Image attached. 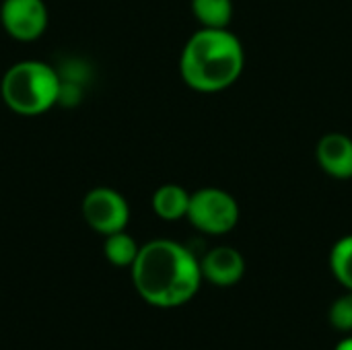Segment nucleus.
Wrapping results in <instances>:
<instances>
[{
	"label": "nucleus",
	"mask_w": 352,
	"mask_h": 350,
	"mask_svg": "<svg viewBox=\"0 0 352 350\" xmlns=\"http://www.w3.org/2000/svg\"><path fill=\"white\" fill-rule=\"evenodd\" d=\"M130 274L140 299L159 309L186 305L204 281L200 258L173 239H153L140 245Z\"/></svg>",
	"instance_id": "obj_1"
},
{
	"label": "nucleus",
	"mask_w": 352,
	"mask_h": 350,
	"mask_svg": "<svg viewBox=\"0 0 352 350\" xmlns=\"http://www.w3.org/2000/svg\"><path fill=\"white\" fill-rule=\"evenodd\" d=\"M245 66V52L229 29L200 27L184 45L179 74L198 93H219L237 83Z\"/></svg>",
	"instance_id": "obj_2"
},
{
	"label": "nucleus",
	"mask_w": 352,
	"mask_h": 350,
	"mask_svg": "<svg viewBox=\"0 0 352 350\" xmlns=\"http://www.w3.org/2000/svg\"><path fill=\"white\" fill-rule=\"evenodd\" d=\"M62 76L41 60L12 64L0 83V93L8 109L19 116H39L60 103Z\"/></svg>",
	"instance_id": "obj_3"
},
{
	"label": "nucleus",
	"mask_w": 352,
	"mask_h": 350,
	"mask_svg": "<svg viewBox=\"0 0 352 350\" xmlns=\"http://www.w3.org/2000/svg\"><path fill=\"white\" fill-rule=\"evenodd\" d=\"M237 200L221 188H202L190 196L188 221L206 235H227L239 223Z\"/></svg>",
	"instance_id": "obj_4"
},
{
	"label": "nucleus",
	"mask_w": 352,
	"mask_h": 350,
	"mask_svg": "<svg viewBox=\"0 0 352 350\" xmlns=\"http://www.w3.org/2000/svg\"><path fill=\"white\" fill-rule=\"evenodd\" d=\"M80 212L85 223L99 235H111L124 231L130 221L128 200L113 188L97 186L82 198Z\"/></svg>",
	"instance_id": "obj_5"
},
{
	"label": "nucleus",
	"mask_w": 352,
	"mask_h": 350,
	"mask_svg": "<svg viewBox=\"0 0 352 350\" xmlns=\"http://www.w3.org/2000/svg\"><path fill=\"white\" fill-rule=\"evenodd\" d=\"M0 23L16 41L39 39L50 23V12L43 0H2Z\"/></svg>",
	"instance_id": "obj_6"
},
{
	"label": "nucleus",
	"mask_w": 352,
	"mask_h": 350,
	"mask_svg": "<svg viewBox=\"0 0 352 350\" xmlns=\"http://www.w3.org/2000/svg\"><path fill=\"white\" fill-rule=\"evenodd\" d=\"M202 278L214 287H233L245 274V260L241 252L229 245H217L200 258Z\"/></svg>",
	"instance_id": "obj_7"
},
{
	"label": "nucleus",
	"mask_w": 352,
	"mask_h": 350,
	"mask_svg": "<svg viewBox=\"0 0 352 350\" xmlns=\"http://www.w3.org/2000/svg\"><path fill=\"white\" fill-rule=\"evenodd\" d=\"M316 159L322 171L334 179L352 177V138L342 132H328L316 146Z\"/></svg>",
	"instance_id": "obj_8"
},
{
	"label": "nucleus",
	"mask_w": 352,
	"mask_h": 350,
	"mask_svg": "<svg viewBox=\"0 0 352 350\" xmlns=\"http://www.w3.org/2000/svg\"><path fill=\"white\" fill-rule=\"evenodd\" d=\"M190 192L179 184H163L153 194V210L161 221H182L188 217Z\"/></svg>",
	"instance_id": "obj_9"
},
{
	"label": "nucleus",
	"mask_w": 352,
	"mask_h": 350,
	"mask_svg": "<svg viewBox=\"0 0 352 350\" xmlns=\"http://www.w3.org/2000/svg\"><path fill=\"white\" fill-rule=\"evenodd\" d=\"M140 245L136 243V239L124 231L105 235V243H103V256L105 260L116 266V268H132L134 260L138 258Z\"/></svg>",
	"instance_id": "obj_10"
},
{
	"label": "nucleus",
	"mask_w": 352,
	"mask_h": 350,
	"mask_svg": "<svg viewBox=\"0 0 352 350\" xmlns=\"http://www.w3.org/2000/svg\"><path fill=\"white\" fill-rule=\"evenodd\" d=\"M192 12L200 27L227 29L233 19V0H192Z\"/></svg>",
	"instance_id": "obj_11"
},
{
	"label": "nucleus",
	"mask_w": 352,
	"mask_h": 350,
	"mask_svg": "<svg viewBox=\"0 0 352 350\" xmlns=\"http://www.w3.org/2000/svg\"><path fill=\"white\" fill-rule=\"evenodd\" d=\"M330 270L334 278L346 289L352 291V235L340 237L330 252Z\"/></svg>",
	"instance_id": "obj_12"
},
{
	"label": "nucleus",
	"mask_w": 352,
	"mask_h": 350,
	"mask_svg": "<svg viewBox=\"0 0 352 350\" xmlns=\"http://www.w3.org/2000/svg\"><path fill=\"white\" fill-rule=\"evenodd\" d=\"M328 322L334 330L342 334L352 332V291H346L338 299L332 301L328 309Z\"/></svg>",
	"instance_id": "obj_13"
},
{
	"label": "nucleus",
	"mask_w": 352,
	"mask_h": 350,
	"mask_svg": "<svg viewBox=\"0 0 352 350\" xmlns=\"http://www.w3.org/2000/svg\"><path fill=\"white\" fill-rule=\"evenodd\" d=\"M334 350H352V336L344 338V340H340V342L336 344V349Z\"/></svg>",
	"instance_id": "obj_14"
}]
</instances>
